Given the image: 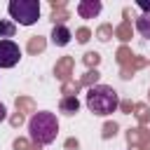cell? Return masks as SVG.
<instances>
[{
    "label": "cell",
    "instance_id": "cell-1",
    "mask_svg": "<svg viewBox=\"0 0 150 150\" xmlns=\"http://www.w3.org/2000/svg\"><path fill=\"white\" fill-rule=\"evenodd\" d=\"M120 105V98H117V91L108 84H94L89 87L87 91V108L94 112V115H110L115 112Z\"/></svg>",
    "mask_w": 150,
    "mask_h": 150
},
{
    "label": "cell",
    "instance_id": "cell-2",
    "mask_svg": "<svg viewBox=\"0 0 150 150\" xmlns=\"http://www.w3.org/2000/svg\"><path fill=\"white\" fill-rule=\"evenodd\" d=\"M28 131H30V138L40 145H47L56 138L59 134V122H56V115L49 112V110H40L30 117L28 122Z\"/></svg>",
    "mask_w": 150,
    "mask_h": 150
},
{
    "label": "cell",
    "instance_id": "cell-3",
    "mask_svg": "<svg viewBox=\"0 0 150 150\" xmlns=\"http://www.w3.org/2000/svg\"><path fill=\"white\" fill-rule=\"evenodd\" d=\"M9 16L21 26H33L40 19V2L38 0H12L7 5Z\"/></svg>",
    "mask_w": 150,
    "mask_h": 150
},
{
    "label": "cell",
    "instance_id": "cell-4",
    "mask_svg": "<svg viewBox=\"0 0 150 150\" xmlns=\"http://www.w3.org/2000/svg\"><path fill=\"white\" fill-rule=\"evenodd\" d=\"M21 59V49L14 40H0V68H12Z\"/></svg>",
    "mask_w": 150,
    "mask_h": 150
},
{
    "label": "cell",
    "instance_id": "cell-5",
    "mask_svg": "<svg viewBox=\"0 0 150 150\" xmlns=\"http://www.w3.org/2000/svg\"><path fill=\"white\" fill-rule=\"evenodd\" d=\"M77 12H80V16L91 19V16H96V14L101 12V2H98V0H91V2H80V5H77Z\"/></svg>",
    "mask_w": 150,
    "mask_h": 150
},
{
    "label": "cell",
    "instance_id": "cell-6",
    "mask_svg": "<svg viewBox=\"0 0 150 150\" xmlns=\"http://www.w3.org/2000/svg\"><path fill=\"white\" fill-rule=\"evenodd\" d=\"M52 42L59 45V47L68 45V42H70V30H68L66 26H54V30H52Z\"/></svg>",
    "mask_w": 150,
    "mask_h": 150
},
{
    "label": "cell",
    "instance_id": "cell-7",
    "mask_svg": "<svg viewBox=\"0 0 150 150\" xmlns=\"http://www.w3.org/2000/svg\"><path fill=\"white\" fill-rule=\"evenodd\" d=\"M136 30L150 40V12H143L138 19H136Z\"/></svg>",
    "mask_w": 150,
    "mask_h": 150
},
{
    "label": "cell",
    "instance_id": "cell-8",
    "mask_svg": "<svg viewBox=\"0 0 150 150\" xmlns=\"http://www.w3.org/2000/svg\"><path fill=\"white\" fill-rule=\"evenodd\" d=\"M77 108H80V103H77V98H75V96H66V98L61 101V110H63L66 115H75V112H77Z\"/></svg>",
    "mask_w": 150,
    "mask_h": 150
},
{
    "label": "cell",
    "instance_id": "cell-9",
    "mask_svg": "<svg viewBox=\"0 0 150 150\" xmlns=\"http://www.w3.org/2000/svg\"><path fill=\"white\" fill-rule=\"evenodd\" d=\"M0 35L12 38V35H14V23H12V21H0Z\"/></svg>",
    "mask_w": 150,
    "mask_h": 150
},
{
    "label": "cell",
    "instance_id": "cell-10",
    "mask_svg": "<svg viewBox=\"0 0 150 150\" xmlns=\"http://www.w3.org/2000/svg\"><path fill=\"white\" fill-rule=\"evenodd\" d=\"M42 47H45V42H42V40H40V38H38V40H33V42H30V52H35V49H38V52H40V49H42Z\"/></svg>",
    "mask_w": 150,
    "mask_h": 150
},
{
    "label": "cell",
    "instance_id": "cell-11",
    "mask_svg": "<svg viewBox=\"0 0 150 150\" xmlns=\"http://www.w3.org/2000/svg\"><path fill=\"white\" fill-rule=\"evenodd\" d=\"M115 129H117L115 124H105V131H103V136H105V138H108V136H112V134H115Z\"/></svg>",
    "mask_w": 150,
    "mask_h": 150
},
{
    "label": "cell",
    "instance_id": "cell-12",
    "mask_svg": "<svg viewBox=\"0 0 150 150\" xmlns=\"http://www.w3.org/2000/svg\"><path fill=\"white\" fill-rule=\"evenodd\" d=\"M77 35H80V38H77L80 42H87V40H89V33H87V30H80Z\"/></svg>",
    "mask_w": 150,
    "mask_h": 150
},
{
    "label": "cell",
    "instance_id": "cell-13",
    "mask_svg": "<svg viewBox=\"0 0 150 150\" xmlns=\"http://www.w3.org/2000/svg\"><path fill=\"white\" fill-rule=\"evenodd\" d=\"M98 61V54H87V63H96Z\"/></svg>",
    "mask_w": 150,
    "mask_h": 150
},
{
    "label": "cell",
    "instance_id": "cell-14",
    "mask_svg": "<svg viewBox=\"0 0 150 150\" xmlns=\"http://www.w3.org/2000/svg\"><path fill=\"white\" fill-rule=\"evenodd\" d=\"M138 5H141V9H143V12H150V2H145V0H141Z\"/></svg>",
    "mask_w": 150,
    "mask_h": 150
},
{
    "label": "cell",
    "instance_id": "cell-15",
    "mask_svg": "<svg viewBox=\"0 0 150 150\" xmlns=\"http://www.w3.org/2000/svg\"><path fill=\"white\" fill-rule=\"evenodd\" d=\"M14 148H16V150H23V148H26V143H23V141H16V143H14Z\"/></svg>",
    "mask_w": 150,
    "mask_h": 150
},
{
    "label": "cell",
    "instance_id": "cell-16",
    "mask_svg": "<svg viewBox=\"0 0 150 150\" xmlns=\"http://www.w3.org/2000/svg\"><path fill=\"white\" fill-rule=\"evenodd\" d=\"M5 115H7V110H5V105H2V103H0V122H2V120H5Z\"/></svg>",
    "mask_w": 150,
    "mask_h": 150
}]
</instances>
